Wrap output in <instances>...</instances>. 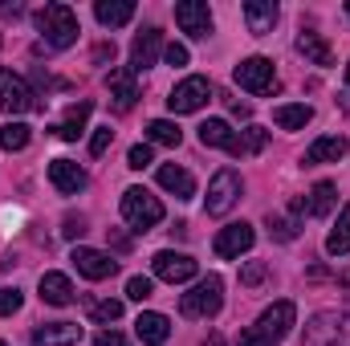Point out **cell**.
I'll return each instance as SVG.
<instances>
[{
    "label": "cell",
    "mask_w": 350,
    "mask_h": 346,
    "mask_svg": "<svg viewBox=\"0 0 350 346\" xmlns=\"http://www.w3.org/2000/svg\"><path fill=\"white\" fill-rule=\"evenodd\" d=\"M94 346H126V338H122L118 330H98V334H94Z\"/></svg>",
    "instance_id": "cell-42"
},
{
    "label": "cell",
    "mask_w": 350,
    "mask_h": 346,
    "mask_svg": "<svg viewBox=\"0 0 350 346\" xmlns=\"http://www.w3.org/2000/svg\"><path fill=\"white\" fill-rule=\"evenodd\" d=\"M265 277H269V265H265V261H249V265L241 269V285H249V289L261 285Z\"/></svg>",
    "instance_id": "cell-37"
},
{
    "label": "cell",
    "mask_w": 350,
    "mask_h": 346,
    "mask_svg": "<svg viewBox=\"0 0 350 346\" xmlns=\"http://www.w3.org/2000/svg\"><path fill=\"white\" fill-rule=\"evenodd\" d=\"M41 302L45 306H70L78 293H74V285H70V277L66 273H41Z\"/></svg>",
    "instance_id": "cell-22"
},
{
    "label": "cell",
    "mask_w": 350,
    "mask_h": 346,
    "mask_svg": "<svg viewBox=\"0 0 350 346\" xmlns=\"http://www.w3.org/2000/svg\"><path fill=\"white\" fill-rule=\"evenodd\" d=\"M241 175L232 172V168H220V172L212 175V183H208V200H204V208H208V216H228L232 212V204L241 200Z\"/></svg>",
    "instance_id": "cell-6"
},
{
    "label": "cell",
    "mask_w": 350,
    "mask_h": 346,
    "mask_svg": "<svg viewBox=\"0 0 350 346\" xmlns=\"http://www.w3.org/2000/svg\"><path fill=\"white\" fill-rule=\"evenodd\" d=\"M82 343V326L78 322H45L33 330V346H78Z\"/></svg>",
    "instance_id": "cell-17"
},
{
    "label": "cell",
    "mask_w": 350,
    "mask_h": 346,
    "mask_svg": "<svg viewBox=\"0 0 350 346\" xmlns=\"http://www.w3.org/2000/svg\"><path fill=\"white\" fill-rule=\"evenodd\" d=\"M90 114H94V102H74V106L66 110V118L53 127V135H57V139H66V143H74V139L86 131Z\"/></svg>",
    "instance_id": "cell-23"
},
{
    "label": "cell",
    "mask_w": 350,
    "mask_h": 346,
    "mask_svg": "<svg viewBox=\"0 0 350 346\" xmlns=\"http://www.w3.org/2000/svg\"><path fill=\"white\" fill-rule=\"evenodd\" d=\"M151 269H155V277H159V281L179 285V281H191L200 265L187 257V253H172V249H163V253H155V257H151Z\"/></svg>",
    "instance_id": "cell-11"
},
{
    "label": "cell",
    "mask_w": 350,
    "mask_h": 346,
    "mask_svg": "<svg viewBox=\"0 0 350 346\" xmlns=\"http://www.w3.org/2000/svg\"><path fill=\"white\" fill-rule=\"evenodd\" d=\"M232 78H237V86L249 90V94H269V90H277V74H273V62H269V57H245V62L232 70Z\"/></svg>",
    "instance_id": "cell-8"
},
{
    "label": "cell",
    "mask_w": 350,
    "mask_h": 346,
    "mask_svg": "<svg viewBox=\"0 0 350 346\" xmlns=\"http://www.w3.org/2000/svg\"><path fill=\"white\" fill-rule=\"evenodd\" d=\"M147 139L159 143V147H179L183 131H179L175 122H167V118H155V122H147Z\"/></svg>",
    "instance_id": "cell-32"
},
{
    "label": "cell",
    "mask_w": 350,
    "mask_h": 346,
    "mask_svg": "<svg viewBox=\"0 0 350 346\" xmlns=\"http://www.w3.org/2000/svg\"><path fill=\"white\" fill-rule=\"evenodd\" d=\"M0 110L4 114H29V110H41L37 94L29 90V82L12 70H0Z\"/></svg>",
    "instance_id": "cell-7"
},
{
    "label": "cell",
    "mask_w": 350,
    "mask_h": 346,
    "mask_svg": "<svg viewBox=\"0 0 350 346\" xmlns=\"http://www.w3.org/2000/svg\"><path fill=\"white\" fill-rule=\"evenodd\" d=\"M253 245H257V232H253V224H245V220H241V224L220 228L212 249H216V257H220V261H237L241 253H249Z\"/></svg>",
    "instance_id": "cell-10"
},
{
    "label": "cell",
    "mask_w": 350,
    "mask_h": 346,
    "mask_svg": "<svg viewBox=\"0 0 350 346\" xmlns=\"http://www.w3.org/2000/svg\"><path fill=\"white\" fill-rule=\"evenodd\" d=\"M326 253H330V257H347L350 253V204L338 212V224H334L330 237H326Z\"/></svg>",
    "instance_id": "cell-29"
},
{
    "label": "cell",
    "mask_w": 350,
    "mask_h": 346,
    "mask_svg": "<svg viewBox=\"0 0 350 346\" xmlns=\"http://www.w3.org/2000/svg\"><path fill=\"white\" fill-rule=\"evenodd\" d=\"M301 346H350V302L310 318Z\"/></svg>",
    "instance_id": "cell-4"
},
{
    "label": "cell",
    "mask_w": 350,
    "mask_h": 346,
    "mask_svg": "<svg viewBox=\"0 0 350 346\" xmlns=\"http://www.w3.org/2000/svg\"><path fill=\"white\" fill-rule=\"evenodd\" d=\"M220 306H224V281H220L216 273L200 277V281L179 297V314H183V318H196V322L216 318V314H220Z\"/></svg>",
    "instance_id": "cell-3"
},
{
    "label": "cell",
    "mask_w": 350,
    "mask_h": 346,
    "mask_svg": "<svg viewBox=\"0 0 350 346\" xmlns=\"http://www.w3.org/2000/svg\"><path fill=\"white\" fill-rule=\"evenodd\" d=\"M334 204H338V191H334V183H330V179L314 183V191H310V200H306L310 216H330V212H334Z\"/></svg>",
    "instance_id": "cell-28"
},
{
    "label": "cell",
    "mask_w": 350,
    "mask_h": 346,
    "mask_svg": "<svg viewBox=\"0 0 350 346\" xmlns=\"http://www.w3.org/2000/svg\"><path fill=\"white\" fill-rule=\"evenodd\" d=\"M159 187H167L175 200H191L196 196V179L183 172V168H175V163H163L159 168Z\"/></svg>",
    "instance_id": "cell-26"
},
{
    "label": "cell",
    "mask_w": 350,
    "mask_h": 346,
    "mask_svg": "<svg viewBox=\"0 0 350 346\" xmlns=\"http://www.w3.org/2000/svg\"><path fill=\"white\" fill-rule=\"evenodd\" d=\"M200 143H204V147H220V151H228V155H241V135H237L224 118H208V122L200 127Z\"/></svg>",
    "instance_id": "cell-18"
},
{
    "label": "cell",
    "mask_w": 350,
    "mask_h": 346,
    "mask_svg": "<svg viewBox=\"0 0 350 346\" xmlns=\"http://www.w3.org/2000/svg\"><path fill=\"white\" fill-rule=\"evenodd\" d=\"M70 261L78 265V273L90 277V281H106V277H114V273H118V261L110 257V253H102V249H86V245H78Z\"/></svg>",
    "instance_id": "cell-13"
},
{
    "label": "cell",
    "mask_w": 350,
    "mask_h": 346,
    "mask_svg": "<svg viewBox=\"0 0 350 346\" xmlns=\"http://www.w3.org/2000/svg\"><path fill=\"white\" fill-rule=\"evenodd\" d=\"M86 314H90V322L110 326V322L122 318V302H114V297H106V302H86Z\"/></svg>",
    "instance_id": "cell-33"
},
{
    "label": "cell",
    "mask_w": 350,
    "mask_h": 346,
    "mask_svg": "<svg viewBox=\"0 0 350 346\" xmlns=\"http://www.w3.org/2000/svg\"><path fill=\"white\" fill-rule=\"evenodd\" d=\"M347 16H350V0H347Z\"/></svg>",
    "instance_id": "cell-47"
},
{
    "label": "cell",
    "mask_w": 350,
    "mask_h": 346,
    "mask_svg": "<svg viewBox=\"0 0 350 346\" xmlns=\"http://www.w3.org/2000/svg\"><path fill=\"white\" fill-rule=\"evenodd\" d=\"M163 62H167V66H175V70H179V66H187V45H167V49H163Z\"/></svg>",
    "instance_id": "cell-40"
},
{
    "label": "cell",
    "mask_w": 350,
    "mask_h": 346,
    "mask_svg": "<svg viewBox=\"0 0 350 346\" xmlns=\"http://www.w3.org/2000/svg\"><path fill=\"white\" fill-rule=\"evenodd\" d=\"M151 293H155V281H151V277H131V281H126V297H131V302H147Z\"/></svg>",
    "instance_id": "cell-35"
},
{
    "label": "cell",
    "mask_w": 350,
    "mask_h": 346,
    "mask_svg": "<svg viewBox=\"0 0 350 346\" xmlns=\"http://www.w3.org/2000/svg\"><path fill=\"white\" fill-rule=\"evenodd\" d=\"M135 334H139V343H147V346H163L172 338V322H167V314L147 310V314L135 318Z\"/></svg>",
    "instance_id": "cell-20"
},
{
    "label": "cell",
    "mask_w": 350,
    "mask_h": 346,
    "mask_svg": "<svg viewBox=\"0 0 350 346\" xmlns=\"http://www.w3.org/2000/svg\"><path fill=\"white\" fill-rule=\"evenodd\" d=\"M110 143H114V131H110V127L94 131V139H90V155H102V151H106Z\"/></svg>",
    "instance_id": "cell-39"
},
{
    "label": "cell",
    "mask_w": 350,
    "mask_h": 346,
    "mask_svg": "<svg viewBox=\"0 0 350 346\" xmlns=\"http://www.w3.org/2000/svg\"><path fill=\"white\" fill-rule=\"evenodd\" d=\"M245 21H249L253 37L273 33V25H277V0H245Z\"/></svg>",
    "instance_id": "cell-21"
},
{
    "label": "cell",
    "mask_w": 350,
    "mask_h": 346,
    "mask_svg": "<svg viewBox=\"0 0 350 346\" xmlns=\"http://www.w3.org/2000/svg\"><path fill=\"white\" fill-rule=\"evenodd\" d=\"M159 49H163V33H159V29H143V33L135 37V45H131V70H135V74L151 70V66L159 62Z\"/></svg>",
    "instance_id": "cell-15"
},
{
    "label": "cell",
    "mask_w": 350,
    "mask_h": 346,
    "mask_svg": "<svg viewBox=\"0 0 350 346\" xmlns=\"http://www.w3.org/2000/svg\"><path fill=\"white\" fill-rule=\"evenodd\" d=\"M29 139H33V131H29L25 122H4V127H0V147H4V151H25Z\"/></svg>",
    "instance_id": "cell-30"
},
{
    "label": "cell",
    "mask_w": 350,
    "mask_h": 346,
    "mask_svg": "<svg viewBox=\"0 0 350 346\" xmlns=\"http://www.w3.org/2000/svg\"><path fill=\"white\" fill-rule=\"evenodd\" d=\"M297 232H301V220L289 212V216H277V212H269V237L273 241H297Z\"/></svg>",
    "instance_id": "cell-31"
},
{
    "label": "cell",
    "mask_w": 350,
    "mask_h": 346,
    "mask_svg": "<svg viewBox=\"0 0 350 346\" xmlns=\"http://www.w3.org/2000/svg\"><path fill=\"white\" fill-rule=\"evenodd\" d=\"M37 29L45 37V49H70L78 41V33H82L78 12L70 4H45V8H37Z\"/></svg>",
    "instance_id": "cell-2"
},
{
    "label": "cell",
    "mask_w": 350,
    "mask_h": 346,
    "mask_svg": "<svg viewBox=\"0 0 350 346\" xmlns=\"http://www.w3.org/2000/svg\"><path fill=\"white\" fill-rule=\"evenodd\" d=\"M310 118H314V110H310L306 102H285V106L273 110V122H277L281 131H301Z\"/></svg>",
    "instance_id": "cell-27"
},
{
    "label": "cell",
    "mask_w": 350,
    "mask_h": 346,
    "mask_svg": "<svg viewBox=\"0 0 350 346\" xmlns=\"http://www.w3.org/2000/svg\"><path fill=\"white\" fill-rule=\"evenodd\" d=\"M232 114H237V118H249V114H253V106H249V102H232Z\"/></svg>",
    "instance_id": "cell-43"
},
{
    "label": "cell",
    "mask_w": 350,
    "mask_h": 346,
    "mask_svg": "<svg viewBox=\"0 0 350 346\" xmlns=\"http://www.w3.org/2000/svg\"><path fill=\"white\" fill-rule=\"evenodd\" d=\"M347 151H350V143L342 139V135H326V139H318V143H310V147H306L301 163H306V168H318V163H338Z\"/></svg>",
    "instance_id": "cell-19"
},
{
    "label": "cell",
    "mask_w": 350,
    "mask_h": 346,
    "mask_svg": "<svg viewBox=\"0 0 350 346\" xmlns=\"http://www.w3.org/2000/svg\"><path fill=\"white\" fill-rule=\"evenodd\" d=\"M86 232V216H66V224H62V237H82Z\"/></svg>",
    "instance_id": "cell-41"
},
{
    "label": "cell",
    "mask_w": 350,
    "mask_h": 346,
    "mask_svg": "<svg viewBox=\"0 0 350 346\" xmlns=\"http://www.w3.org/2000/svg\"><path fill=\"white\" fill-rule=\"evenodd\" d=\"M49 183L62 191V196H78V191H86L90 175L74 163V159H53L49 163Z\"/></svg>",
    "instance_id": "cell-14"
},
{
    "label": "cell",
    "mask_w": 350,
    "mask_h": 346,
    "mask_svg": "<svg viewBox=\"0 0 350 346\" xmlns=\"http://www.w3.org/2000/svg\"><path fill=\"white\" fill-rule=\"evenodd\" d=\"M21 306H25V297H21V289H16V285H12V289L4 285V289H0V318H12V314H16Z\"/></svg>",
    "instance_id": "cell-36"
},
{
    "label": "cell",
    "mask_w": 350,
    "mask_h": 346,
    "mask_svg": "<svg viewBox=\"0 0 350 346\" xmlns=\"http://www.w3.org/2000/svg\"><path fill=\"white\" fill-rule=\"evenodd\" d=\"M175 25L187 37H208L212 33V8H208V0H179L175 4Z\"/></svg>",
    "instance_id": "cell-12"
},
{
    "label": "cell",
    "mask_w": 350,
    "mask_h": 346,
    "mask_svg": "<svg viewBox=\"0 0 350 346\" xmlns=\"http://www.w3.org/2000/svg\"><path fill=\"white\" fill-rule=\"evenodd\" d=\"M297 53H301L306 62H314V66H334L330 45H326L322 33H314V29H301V33H297Z\"/></svg>",
    "instance_id": "cell-24"
},
{
    "label": "cell",
    "mask_w": 350,
    "mask_h": 346,
    "mask_svg": "<svg viewBox=\"0 0 350 346\" xmlns=\"http://www.w3.org/2000/svg\"><path fill=\"white\" fill-rule=\"evenodd\" d=\"M293 318H297V306L293 302H273L253 326L241 330V346H277L293 330Z\"/></svg>",
    "instance_id": "cell-1"
},
{
    "label": "cell",
    "mask_w": 350,
    "mask_h": 346,
    "mask_svg": "<svg viewBox=\"0 0 350 346\" xmlns=\"http://www.w3.org/2000/svg\"><path fill=\"white\" fill-rule=\"evenodd\" d=\"M347 86H350V62H347Z\"/></svg>",
    "instance_id": "cell-46"
},
{
    "label": "cell",
    "mask_w": 350,
    "mask_h": 346,
    "mask_svg": "<svg viewBox=\"0 0 350 346\" xmlns=\"http://www.w3.org/2000/svg\"><path fill=\"white\" fill-rule=\"evenodd\" d=\"M106 90H110V98H114V110L126 114V110L135 106V98H139L135 70H131V66H126V70H110V74H106Z\"/></svg>",
    "instance_id": "cell-16"
},
{
    "label": "cell",
    "mask_w": 350,
    "mask_h": 346,
    "mask_svg": "<svg viewBox=\"0 0 350 346\" xmlns=\"http://www.w3.org/2000/svg\"><path fill=\"white\" fill-rule=\"evenodd\" d=\"M122 220L135 228V232H147L163 220V204L147 191V187H126L122 191Z\"/></svg>",
    "instance_id": "cell-5"
},
{
    "label": "cell",
    "mask_w": 350,
    "mask_h": 346,
    "mask_svg": "<svg viewBox=\"0 0 350 346\" xmlns=\"http://www.w3.org/2000/svg\"><path fill=\"white\" fill-rule=\"evenodd\" d=\"M126 168H135V172L151 168V147H147V143H135V147H131V155H126Z\"/></svg>",
    "instance_id": "cell-38"
},
{
    "label": "cell",
    "mask_w": 350,
    "mask_h": 346,
    "mask_svg": "<svg viewBox=\"0 0 350 346\" xmlns=\"http://www.w3.org/2000/svg\"><path fill=\"white\" fill-rule=\"evenodd\" d=\"M98 62H106V57H114V45H98V53H94Z\"/></svg>",
    "instance_id": "cell-44"
},
{
    "label": "cell",
    "mask_w": 350,
    "mask_h": 346,
    "mask_svg": "<svg viewBox=\"0 0 350 346\" xmlns=\"http://www.w3.org/2000/svg\"><path fill=\"white\" fill-rule=\"evenodd\" d=\"M208 98H212V82H208V78H183V82L172 90L167 106H172V114H196V110L208 106Z\"/></svg>",
    "instance_id": "cell-9"
},
{
    "label": "cell",
    "mask_w": 350,
    "mask_h": 346,
    "mask_svg": "<svg viewBox=\"0 0 350 346\" xmlns=\"http://www.w3.org/2000/svg\"><path fill=\"white\" fill-rule=\"evenodd\" d=\"M94 16H98V25H106V29H122V25L135 16V4H131V0H98V4H94Z\"/></svg>",
    "instance_id": "cell-25"
},
{
    "label": "cell",
    "mask_w": 350,
    "mask_h": 346,
    "mask_svg": "<svg viewBox=\"0 0 350 346\" xmlns=\"http://www.w3.org/2000/svg\"><path fill=\"white\" fill-rule=\"evenodd\" d=\"M265 143H269V131H265V127H245V135H241V155H261Z\"/></svg>",
    "instance_id": "cell-34"
},
{
    "label": "cell",
    "mask_w": 350,
    "mask_h": 346,
    "mask_svg": "<svg viewBox=\"0 0 350 346\" xmlns=\"http://www.w3.org/2000/svg\"><path fill=\"white\" fill-rule=\"evenodd\" d=\"M0 346H4V343H0Z\"/></svg>",
    "instance_id": "cell-48"
},
{
    "label": "cell",
    "mask_w": 350,
    "mask_h": 346,
    "mask_svg": "<svg viewBox=\"0 0 350 346\" xmlns=\"http://www.w3.org/2000/svg\"><path fill=\"white\" fill-rule=\"evenodd\" d=\"M204 346H228V343H224L220 334H208V338H204Z\"/></svg>",
    "instance_id": "cell-45"
}]
</instances>
